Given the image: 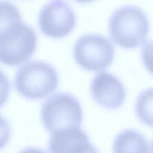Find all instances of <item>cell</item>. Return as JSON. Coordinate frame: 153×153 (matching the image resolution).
Returning a JSON list of instances; mask_svg holds the SVG:
<instances>
[{
    "label": "cell",
    "instance_id": "6da1fadb",
    "mask_svg": "<svg viewBox=\"0 0 153 153\" xmlns=\"http://www.w3.org/2000/svg\"><path fill=\"white\" fill-rule=\"evenodd\" d=\"M1 61L5 65L17 66L32 56L36 47V35L21 20L19 11L12 4L1 1Z\"/></svg>",
    "mask_w": 153,
    "mask_h": 153
},
{
    "label": "cell",
    "instance_id": "7a4b0ae2",
    "mask_svg": "<svg viewBox=\"0 0 153 153\" xmlns=\"http://www.w3.org/2000/svg\"><path fill=\"white\" fill-rule=\"evenodd\" d=\"M149 21L139 8L127 5L116 10L109 22L111 40L118 46L133 49L142 44L149 33Z\"/></svg>",
    "mask_w": 153,
    "mask_h": 153
},
{
    "label": "cell",
    "instance_id": "3957f363",
    "mask_svg": "<svg viewBox=\"0 0 153 153\" xmlns=\"http://www.w3.org/2000/svg\"><path fill=\"white\" fill-rule=\"evenodd\" d=\"M59 76L55 69L41 61H30L17 71L14 85L17 91L30 99H41L56 89Z\"/></svg>",
    "mask_w": 153,
    "mask_h": 153
},
{
    "label": "cell",
    "instance_id": "277c9868",
    "mask_svg": "<svg viewBox=\"0 0 153 153\" xmlns=\"http://www.w3.org/2000/svg\"><path fill=\"white\" fill-rule=\"evenodd\" d=\"M41 118L45 129L53 133L75 127H80L82 110L79 101L73 96L56 93L42 105Z\"/></svg>",
    "mask_w": 153,
    "mask_h": 153
},
{
    "label": "cell",
    "instance_id": "5b68a950",
    "mask_svg": "<svg viewBox=\"0 0 153 153\" xmlns=\"http://www.w3.org/2000/svg\"><path fill=\"white\" fill-rule=\"evenodd\" d=\"M114 47L105 37L88 34L80 37L74 47V57L82 69L100 71L108 68L114 58Z\"/></svg>",
    "mask_w": 153,
    "mask_h": 153
},
{
    "label": "cell",
    "instance_id": "8992f818",
    "mask_svg": "<svg viewBox=\"0 0 153 153\" xmlns=\"http://www.w3.org/2000/svg\"><path fill=\"white\" fill-rule=\"evenodd\" d=\"M38 23L44 35L51 38H60L73 30L76 17L65 0H50L41 10Z\"/></svg>",
    "mask_w": 153,
    "mask_h": 153
},
{
    "label": "cell",
    "instance_id": "52a82bcc",
    "mask_svg": "<svg viewBox=\"0 0 153 153\" xmlns=\"http://www.w3.org/2000/svg\"><path fill=\"white\" fill-rule=\"evenodd\" d=\"M91 93L96 103L108 109L120 107L126 96L121 81L112 74L106 72L99 73L94 76L91 84Z\"/></svg>",
    "mask_w": 153,
    "mask_h": 153
},
{
    "label": "cell",
    "instance_id": "ba28073f",
    "mask_svg": "<svg viewBox=\"0 0 153 153\" xmlns=\"http://www.w3.org/2000/svg\"><path fill=\"white\" fill-rule=\"evenodd\" d=\"M48 151L52 152H96L87 134L80 127H75L53 133L48 142Z\"/></svg>",
    "mask_w": 153,
    "mask_h": 153
},
{
    "label": "cell",
    "instance_id": "9c48e42d",
    "mask_svg": "<svg viewBox=\"0 0 153 153\" xmlns=\"http://www.w3.org/2000/svg\"><path fill=\"white\" fill-rule=\"evenodd\" d=\"M113 148L115 152L149 151L148 143L144 136L133 129H127L120 132L115 138Z\"/></svg>",
    "mask_w": 153,
    "mask_h": 153
},
{
    "label": "cell",
    "instance_id": "30bf717a",
    "mask_svg": "<svg viewBox=\"0 0 153 153\" xmlns=\"http://www.w3.org/2000/svg\"><path fill=\"white\" fill-rule=\"evenodd\" d=\"M135 112L143 124L153 127V88L143 91L135 103Z\"/></svg>",
    "mask_w": 153,
    "mask_h": 153
},
{
    "label": "cell",
    "instance_id": "8fae6325",
    "mask_svg": "<svg viewBox=\"0 0 153 153\" xmlns=\"http://www.w3.org/2000/svg\"><path fill=\"white\" fill-rule=\"evenodd\" d=\"M142 59L146 69L153 75V40L148 41L143 45Z\"/></svg>",
    "mask_w": 153,
    "mask_h": 153
},
{
    "label": "cell",
    "instance_id": "7c38bea8",
    "mask_svg": "<svg viewBox=\"0 0 153 153\" xmlns=\"http://www.w3.org/2000/svg\"><path fill=\"white\" fill-rule=\"evenodd\" d=\"M78 2H79V3H82V4H85V3H88V2H92L94 0H74Z\"/></svg>",
    "mask_w": 153,
    "mask_h": 153
},
{
    "label": "cell",
    "instance_id": "4fadbf2b",
    "mask_svg": "<svg viewBox=\"0 0 153 153\" xmlns=\"http://www.w3.org/2000/svg\"><path fill=\"white\" fill-rule=\"evenodd\" d=\"M151 151L153 152V140H152V142L151 146Z\"/></svg>",
    "mask_w": 153,
    "mask_h": 153
}]
</instances>
